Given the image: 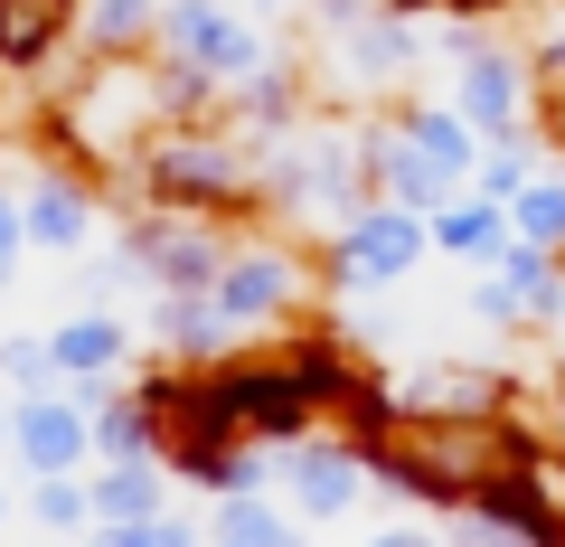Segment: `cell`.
<instances>
[{
	"instance_id": "cell-15",
	"label": "cell",
	"mask_w": 565,
	"mask_h": 547,
	"mask_svg": "<svg viewBox=\"0 0 565 547\" xmlns=\"http://www.w3.org/2000/svg\"><path fill=\"white\" fill-rule=\"evenodd\" d=\"M141 349L170 359V368H217V359H236V349H255V340H245L207 293H151V303H141Z\"/></svg>"
},
{
	"instance_id": "cell-24",
	"label": "cell",
	"mask_w": 565,
	"mask_h": 547,
	"mask_svg": "<svg viewBox=\"0 0 565 547\" xmlns=\"http://www.w3.org/2000/svg\"><path fill=\"white\" fill-rule=\"evenodd\" d=\"M509 236H519V245H546V255H565V161H546L537 180L509 199Z\"/></svg>"
},
{
	"instance_id": "cell-29",
	"label": "cell",
	"mask_w": 565,
	"mask_h": 547,
	"mask_svg": "<svg viewBox=\"0 0 565 547\" xmlns=\"http://www.w3.org/2000/svg\"><path fill=\"white\" fill-rule=\"evenodd\" d=\"M29 264V227H20V180H0V284Z\"/></svg>"
},
{
	"instance_id": "cell-37",
	"label": "cell",
	"mask_w": 565,
	"mask_h": 547,
	"mask_svg": "<svg viewBox=\"0 0 565 547\" xmlns=\"http://www.w3.org/2000/svg\"><path fill=\"white\" fill-rule=\"evenodd\" d=\"M10 509H20V501H10V491H0V528H10Z\"/></svg>"
},
{
	"instance_id": "cell-39",
	"label": "cell",
	"mask_w": 565,
	"mask_h": 547,
	"mask_svg": "<svg viewBox=\"0 0 565 547\" xmlns=\"http://www.w3.org/2000/svg\"><path fill=\"white\" fill-rule=\"evenodd\" d=\"M57 547H66V538H57Z\"/></svg>"
},
{
	"instance_id": "cell-30",
	"label": "cell",
	"mask_w": 565,
	"mask_h": 547,
	"mask_svg": "<svg viewBox=\"0 0 565 547\" xmlns=\"http://www.w3.org/2000/svg\"><path fill=\"white\" fill-rule=\"evenodd\" d=\"M537 397H546L537 434H546V453H556V463H565V349H556V368H546V387H537Z\"/></svg>"
},
{
	"instance_id": "cell-9",
	"label": "cell",
	"mask_w": 565,
	"mask_h": 547,
	"mask_svg": "<svg viewBox=\"0 0 565 547\" xmlns=\"http://www.w3.org/2000/svg\"><path fill=\"white\" fill-rule=\"evenodd\" d=\"M444 104L481 133V143H500V133H537V66H527L519 29H509V39H490L481 57L444 66Z\"/></svg>"
},
{
	"instance_id": "cell-14",
	"label": "cell",
	"mask_w": 565,
	"mask_h": 547,
	"mask_svg": "<svg viewBox=\"0 0 565 547\" xmlns=\"http://www.w3.org/2000/svg\"><path fill=\"white\" fill-rule=\"evenodd\" d=\"M302 114H321V76H311L302 48H274V57L255 66L245 85H226V133H245V143H282Z\"/></svg>"
},
{
	"instance_id": "cell-18",
	"label": "cell",
	"mask_w": 565,
	"mask_h": 547,
	"mask_svg": "<svg viewBox=\"0 0 565 547\" xmlns=\"http://www.w3.org/2000/svg\"><path fill=\"white\" fill-rule=\"evenodd\" d=\"M161 0H76V57H151Z\"/></svg>"
},
{
	"instance_id": "cell-28",
	"label": "cell",
	"mask_w": 565,
	"mask_h": 547,
	"mask_svg": "<svg viewBox=\"0 0 565 547\" xmlns=\"http://www.w3.org/2000/svg\"><path fill=\"white\" fill-rule=\"evenodd\" d=\"M367 10H377V0H302V10H292V20H302V29H311V39H321V48H330V39H349V29H359V20H367Z\"/></svg>"
},
{
	"instance_id": "cell-20",
	"label": "cell",
	"mask_w": 565,
	"mask_h": 547,
	"mask_svg": "<svg viewBox=\"0 0 565 547\" xmlns=\"http://www.w3.org/2000/svg\"><path fill=\"white\" fill-rule=\"evenodd\" d=\"M85 491H95V528L151 519V509H170V463H95Z\"/></svg>"
},
{
	"instance_id": "cell-32",
	"label": "cell",
	"mask_w": 565,
	"mask_h": 547,
	"mask_svg": "<svg viewBox=\"0 0 565 547\" xmlns=\"http://www.w3.org/2000/svg\"><path fill=\"white\" fill-rule=\"evenodd\" d=\"M359 547H444L434 528H377V538H359Z\"/></svg>"
},
{
	"instance_id": "cell-26",
	"label": "cell",
	"mask_w": 565,
	"mask_h": 547,
	"mask_svg": "<svg viewBox=\"0 0 565 547\" xmlns=\"http://www.w3.org/2000/svg\"><path fill=\"white\" fill-rule=\"evenodd\" d=\"M57 359H47V330H0V397H47Z\"/></svg>"
},
{
	"instance_id": "cell-16",
	"label": "cell",
	"mask_w": 565,
	"mask_h": 547,
	"mask_svg": "<svg viewBox=\"0 0 565 547\" xmlns=\"http://www.w3.org/2000/svg\"><path fill=\"white\" fill-rule=\"evenodd\" d=\"M481 274L509 293V312H519V340L556 322V303H565V255H546V245H519V236H509L500 264H481Z\"/></svg>"
},
{
	"instance_id": "cell-35",
	"label": "cell",
	"mask_w": 565,
	"mask_h": 547,
	"mask_svg": "<svg viewBox=\"0 0 565 547\" xmlns=\"http://www.w3.org/2000/svg\"><path fill=\"white\" fill-rule=\"evenodd\" d=\"M546 340H556V349H565V303H556V322H546Z\"/></svg>"
},
{
	"instance_id": "cell-25",
	"label": "cell",
	"mask_w": 565,
	"mask_h": 547,
	"mask_svg": "<svg viewBox=\"0 0 565 547\" xmlns=\"http://www.w3.org/2000/svg\"><path fill=\"white\" fill-rule=\"evenodd\" d=\"M29 519H39L47 538H95V491H85V472L29 482Z\"/></svg>"
},
{
	"instance_id": "cell-11",
	"label": "cell",
	"mask_w": 565,
	"mask_h": 547,
	"mask_svg": "<svg viewBox=\"0 0 565 547\" xmlns=\"http://www.w3.org/2000/svg\"><path fill=\"white\" fill-rule=\"evenodd\" d=\"M396 406L415 425H500L519 406V378L490 359H434V368H396Z\"/></svg>"
},
{
	"instance_id": "cell-10",
	"label": "cell",
	"mask_w": 565,
	"mask_h": 547,
	"mask_svg": "<svg viewBox=\"0 0 565 547\" xmlns=\"http://www.w3.org/2000/svg\"><path fill=\"white\" fill-rule=\"evenodd\" d=\"M47 359H57V387L85 406V415H95V406L132 378L141 330L122 322L114 303H76V312H57V322H47Z\"/></svg>"
},
{
	"instance_id": "cell-36",
	"label": "cell",
	"mask_w": 565,
	"mask_h": 547,
	"mask_svg": "<svg viewBox=\"0 0 565 547\" xmlns=\"http://www.w3.org/2000/svg\"><path fill=\"white\" fill-rule=\"evenodd\" d=\"M0 453H10V397H0Z\"/></svg>"
},
{
	"instance_id": "cell-17",
	"label": "cell",
	"mask_w": 565,
	"mask_h": 547,
	"mask_svg": "<svg viewBox=\"0 0 565 547\" xmlns=\"http://www.w3.org/2000/svg\"><path fill=\"white\" fill-rule=\"evenodd\" d=\"M386 123H396V133H405V143H415L434 170H452V180L471 189V161H481V133H471V123L452 114V104H434V95H405V104H386Z\"/></svg>"
},
{
	"instance_id": "cell-4",
	"label": "cell",
	"mask_w": 565,
	"mask_h": 547,
	"mask_svg": "<svg viewBox=\"0 0 565 547\" xmlns=\"http://www.w3.org/2000/svg\"><path fill=\"white\" fill-rule=\"evenodd\" d=\"M424 20L415 10H396V0H377L349 39H330L321 48V104H340V114H386V104H405V95H424Z\"/></svg>"
},
{
	"instance_id": "cell-7",
	"label": "cell",
	"mask_w": 565,
	"mask_h": 547,
	"mask_svg": "<svg viewBox=\"0 0 565 547\" xmlns=\"http://www.w3.org/2000/svg\"><path fill=\"white\" fill-rule=\"evenodd\" d=\"M274 20H255V10H236V0H161V39H151V57H180L199 66L207 85H245L264 57H274Z\"/></svg>"
},
{
	"instance_id": "cell-19",
	"label": "cell",
	"mask_w": 565,
	"mask_h": 547,
	"mask_svg": "<svg viewBox=\"0 0 565 547\" xmlns=\"http://www.w3.org/2000/svg\"><path fill=\"white\" fill-rule=\"evenodd\" d=\"M434 255H452V264H500V245H509V208H490V199H471V189H452L444 208H434Z\"/></svg>"
},
{
	"instance_id": "cell-33",
	"label": "cell",
	"mask_w": 565,
	"mask_h": 547,
	"mask_svg": "<svg viewBox=\"0 0 565 547\" xmlns=\"http://www.w3.org/2000/svg\"><path fill=\"white\" fill-rule=\"evenodd\" d=\"M396 10H415V20H444V10H481V0H396ZM509 20V10H500Z\"/></svg>"
},
{
	"instance_id": "cell-34",
	"label": "cell",
	"mask_w": 565,
	"mask_h": 547,
	"mask_svg": "<svg viewBox=\"0 0 565 547\" xmlns=\"http://www.w3.org/2000/svg\"><path fill=\"white\" fill-rule=\"evenodd\" d=\"M236 10H255V20H292L302 0H236Z\"/></svg>"
},
{
	"instance_id": "cell-13",
	"label": "cell",
	"mask_w": 565,
	"mask_h": 547,
	"mask_svg": "<svg viewBox=\"0 0 565 547\" xmlns=\"http://www.w3.org/2000/svg\"><path fill=\"white\" fill-rule=\"evenodd\" d=\"M10 463H20L29 482L95 472V415H85L66 387H47V397H10Z\"/></svg>"
},
{
	"instance_id": "cell-2",
	"label": "cell",
	"mask_w": 565,
	"mask_h": 547,
	"mask_svg": "<svg viewBox=\"0 0 565 547\" xmlns=\"http://www.w3.org/2000/svg\"><path fill=\"white\" fill-rule=\"evenodd\" d=\"M255 161H264V227L311 236V245H321L359 199H377V189H367V114H340V104L302 114L282 143H264Z\"/></svg>"
},
{
	"instance_id": "cell-5",
	"label": "cell",
	"mask_w": 565,
	"mask_h": 547,
	"mask_svg": "<svg viewBox=\"0 0 565 547\" xmlns=\"http://www.w3.org/2000/svg\"><path fill=\"white\" fill-rule=\"evenodd\" d=\"M236 236L245 227H226V218L132 208V227L104 245V274H132V284H151V293H207L226 274V255H236Z\"/></svg>"
},
{
	"instance_id": "cell-3",
	"label": "cell",
	"mask_w": 565,
	"mask_h": 547,
	"mask_svg": "<svg viewBox=\"0 0 565 547\" xmlns=\"http://www.w3.org/2000/svg\"><path fill=\"white\" fill-rule=\"evenodd\" d=\"M207 303L245 330V340H282L330 312V274H321V245L311 236H282V227H245L226 274L207 284Z\"/></svg>"
},
{
	"instance_id": "cell-23",
	"label": "cell",
	"mask_w": 565,
	"mask_h": 547,
	"mask_svg": "<svg viewBox=\"0 0 565 547\" xmlns=\"http://www.w3.org/2000/svg\"><path fill=\"white\" fill-rule=\"evenodd\" d=\"M537 170H546V143H537V133H500V143H481V161H471V199L509 208Z\"/></svg>"
},
{
	"instance_id": "cell-8",
	"label": "cell",
	"mask_w": 565,
	"mask_h": 547,
	"mask_svg": "<svg viewBox=\"0 0 565 547\" xmlns=\"http://www.w3.org/2000/svg\"><path fill=\"white\" fill-rule=\"evenodd\" d=\"M104 199H114V189H104L85 161H57V151H47V161L20 180V227H29V255L85 264V255L104 245Z\"/></svg>"
},
{
	"instance_id": "cell-27",
	"label": "cell",
	"mask_w": 565,
	"mask_h": 547,
	"mask_svg": "<svg viewBox=\"0 0 565 547\" xmlns=\"http://www.w3.org/2000/svg\"><path fill=\"white\" fill-rule=\"evenodd\" d=\"M95 547H199V528L151 509V519H122V528H95Z\"/></svg>"
},
{
	"instance_id": "cell-22",
	"label": "cell",
	"mask_w": 565,
	"mask_h": 547,
	"mask_svg": "<svg viewBox=\"0 0 565 547\" xmlns=\"http://www.w3.org/2000/svg\"><path fill=\"white\" fill-rule=\"evenodd\" d=\"M95 463H161V425H151V406L132 387H114L95 406Z\"/></svg>"
},
{
	"instance_id": "cell-6",
	"label": "cell",
	"mask_w": 565,
	"mask_h": 547,
	"mask_svg": "<svg viewBox=\"0 0 565 547\" xmlns=\"http://www.w3.org/2000/svg\"><path fill=\"white\" fill-rule=\"evenodd\" d=\"M424 264H434V227H424L415 208H396V199H359L321 236L330 303H340V293H396V284H415Z\"/></svg>"
},
{
	"instance_id": "cell-1",
	"label": "cell",
	"mask_w": 565,
	"mask_h": 547,
	"mask_svg": "<svg viewBox=\"0 0 565 547\" xmlns=\"http://www.w3.org/2000/svg\"><path fill=\"white\" fill-rule=\"evenodd\" d=\"M114 199L132 208H189V218H226V227H264V161L245 133L217 123H161L132 161L114 170Z\"/></svg>"
},
{
	"instance_id": "cell-21",
	"label": "cell",
	"mask_w": 565,
	"mask_h": 547,
	"mask_svg": "<svg viewBox=\"0 0 565 547\" xmlns=\"http://www.w3.org/2000/svg\"><path fill=\"white\" fill-rule=\"evenodd\" d=\"M207 547H302V528H292V509H282L274 491H255V501L207 509Z\"/></svg>"
},
{
	"instance_id": "cell-38",
	"label": "cell",
	"mask_w": 565,
	"mask_h": 547,
	"mask_svg": "<svg viewBox=\"0 0 565 547\" xmlns=\"http://www.w3.org/2000/svg\"><path fill=\"white\" fill-rule=\"evenodd\" d=\"M537 10H546V0H537Z\"/></svg>"
},
{
	"instance_id": "cell-31",
	"label": "cell",
	"mask_w": 565,
	"mask_h": 547,
	"mask_svg": "<svg viewBox=\"0 0 565 547\" xmlns=\"http://www.w3.org/2000/svg\"><path fill=\"white\" fill-rule=\"evenodd\" d=\"M537 143H546V161H565V76L537 85Z\"/></svg>"
},
{
	"instance_id": "cell-12",
	"label": "cell",
	"mask_w": 565,
	"mask_h": 547,
	"mask_svg": "<svg viewBox=\"0 0 565 547\" xmlns=\"http://www.w3.org/2000/svg\"><path fill=\"white\" fill-rule=\"evenodd\" d=\"M367 491V453L349 444V434H302V444L274 453V501L292 509V519H349Z\"/></svg>"
}]
</instances>
